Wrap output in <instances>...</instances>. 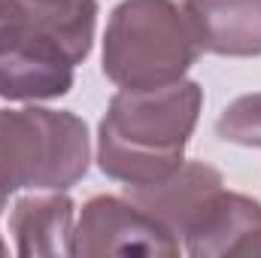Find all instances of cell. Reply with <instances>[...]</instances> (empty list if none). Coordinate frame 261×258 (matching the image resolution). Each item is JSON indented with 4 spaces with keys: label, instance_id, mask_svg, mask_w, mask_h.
Listing matches in <instances>:
<instances>
[{
    "label": "cell",
    "instance_id": "cell-3",
    "mask_svg": "<svg viewBox=\"0 0 261 258\" xmlns=\"http://www.w3.org/2000/svg\"><path fill=\"white\" fill-rule=\"evenodd\" d=\"M88 128L67 110H0V192H64L88 170Z\"/></svg>",
    "mask_w": 261,
    "mask_h": 258
},
{
    "label": "cell",
    "instance_id": "cell-7",
    "mask_svg": "<svg viewBox=\"0 0 261 258\" xmlns=\"http://www.w3.org/2000/svg\"><path fill=\"white\" fill-rule=\"evenodd\" d=\"M97 24V0H0V31L49 37L85 61Z\"/></svg>",
    "mask_w": 261,
    "mask_h": 258
},
{
    "label": "cell",
    "instance_id": "cell-1",
    "mask_svg": "<svg viewBox=\"0 0 261 258\" xmlns=\"http://www.w3.org/2000/svg\"><path fill=\"white\" fill-rule=\"evenodd\" d=\"M203 107L192 79L161 88H122L97 131V164L125 186H152L182 167Z\"/></svg>",
    "mask_w": 261,
    "mask_h": 258
},
{
    "label": "cell",
    "instance_id": "cell-11",
    "mask_svg": "<svg viewBox=\"0 0 261 258\" xmlns=\"http://www.w3.org/2000/svg\"><path fill=\"white\" fill-rule=\"evenodd\" d=\"M216 131L228 143L261 149V91L258 94H243L234 104H228L216 122Z\"/></svg>",
    "mask_w": 261,
    "mask_h": 258
},
{
    "label": "cell",
    "instance_id": "cell-5",
    "mask_svg": "<svg viewBox=\"0 0 261 258\" xmlns=\"http://www.w3.org/2000/svg\"><path fill=\"white\" fill-rule=\"evenodd\" d=\"M82 64L64 43L46 37L0 34V97L49 100L73 85V70Z\"/></svg>",
    "mask_w": 261,
    "mask_h": 258
},
{
    "label": "cell",
    "instance_id": "cell-8",
    "mask_svg": "<svg viewBox=\"0 0 261 258\" xmlns=\"http://www.w3.org/2000/svg\"><path fill=\"white\" fill-rule=\"evenodd\" d=\"M219 189H225V179L216 167L203 161H189V164L182 161V167L164 176L161 183L128 186V197L137 200L146 213H152L179 240L197 222V216Z\"/></svg>",
    "mask_w": 261,
    "mask_h": 258
},
{
    "label": "cell",
    "instance_id": "cell-10",
    "mask_svg": "<svg viewBox=\"0 0 261 258\" xmlns=\"http://www.w3.org/2000/svg\"><path fill=\"white\" fill-rule=\"evenodd\" d=\"M73 200L58 192L28 194L9 213L15 252L24 258L73 255Z\"/></svg>",
    "mask_w": 261,
    "mask_h": 258
},
{
    "label": "cell",
    "instance_id": "cell-6",
    "mask_svg": "<svg viewBox=\"0 0 261 258\" xmlns=\"http://www.w3.org/2000/svg\"><path fill=\"white\" fill-rule=\"evenodd\" d=\"M182 240L186 252L197 258L261 255V203L219 189Z\"/></svg>",
    "mask_w": 261,
    "mask_h": 258
},
{
    "label": "cell",
    "instance_id": "cell-2",
    "mask_svg": "<svg viewBox=\"0 0 261 258\" xmlns=\"http://www.w3.org/2000/svg\"><path fill=\"white\" fill-rule=\"evenodd\" d=\"M200 46L173 0H122L103 34V73L119 88L173 85L195 64Z\"/></svg>",
    "mask_w": 261,
    "mask_h": 258
},
{
    "label": "cell",
    "instance_id": "cell-4",
    "mask_svg": "<svg viewBox=\"0 0 261 258\" xmlns=\"http://www.w3.org/2000/svg\"><path fill=\"white\" fill-rule=\"evenodd\" d=\"M73 255H179V240L137 200L97 194L73 228Z\"/></svg>",
    "mask_w": 261,
    "mask_h": 258
},
{
    "label": "cell",
    "instance_id": "cell-9",
    "mask_svg": "<svg viewBox=\"0 0 261 258\" xmlns=\"http://www.w3.org/2000/svg\"><path fill=\"white\" fill-rule=\"evenodd\" d=\"M182 9L200 52L261 55V0H186Z\"/></svg>",
    "mask_w": 261,
    "mask_h": 258
},
{
    "label": "cell",
    "instance_id": "cell-12",
    "mask_svg": "<svg viewBox=\"0 0 261 258\" xmlns=\"http://www.w3.org/2000/svg\"><path fill=\"white\" fill-rule=\"evenodd\" d=\"M3 203H6V194L0 192V210H3ZM0 255H6V243H3V237H0Z\"/></svg>",
    "mask_w": 261,
    "mask_h": 258
}]
</instances>
